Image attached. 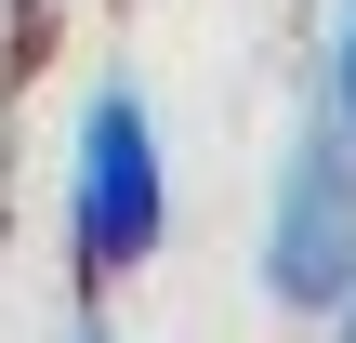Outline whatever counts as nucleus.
Here are the masks:
<instances>
[{
    "mask_svg": "<svg viewBox=\"0 0 356 343\" xmlns=\"http://www.w3.org/2000/svg\"><path fill=\"white\" fill-rule=\"evenodd\" d=\"M264 291L291 317H343V291H356V132L330 106L277 145V185H264Z\"/></svg>",
    "mask_w": 356,
    "mask_h": 343,
    "instance_id": "obj_2",
    "label": "nucleus"
},
{
    "mask_svg": "<svg viewBox=\"0 0 356 343\" xmlns=\"http://www.w3.org/2000/svg\"><path fill=\"white\" fill-rule=\"evenodd\" d=\"M343 330H356V291H343Z\"/></svg>",
    "mask_w": 356,
    "mask_h": 343,
    "instance_id": "obj_4",
    "label": "nucleus"
},
{
    "mask_svg": "<svg viewBox=\"0 0 356 343\" xmlns=\"http://www.w3.org/2000/svg\"><path fill=\"white\" fill-rule=\"evenodd\" d=\"M159 238H172L159 119H145L132 79H92V93H79V132H66V264L106 291V278H132Z\"/></svg>",
    "mask_w": 356,
    "mask_h": 343,
    "instance_id": "obj_1",
    "label": "nucleus"
},
{
    "mask_svg": "<svg viewBox=\"0 0 356 343\" xmlns=\"http://www.w3.org/2000/svg\"><path fill=\"white\" fill-rule=\"evenodd\" d=\"M317 106H330V119H343V132H356V0H343V13H330V93H317Z\"/></svg>",
    "mask_w": 356,
    "mask_h": 343,
    "instance_id": "obj_3",
    "label": "nucleus"
}]
</instances>
